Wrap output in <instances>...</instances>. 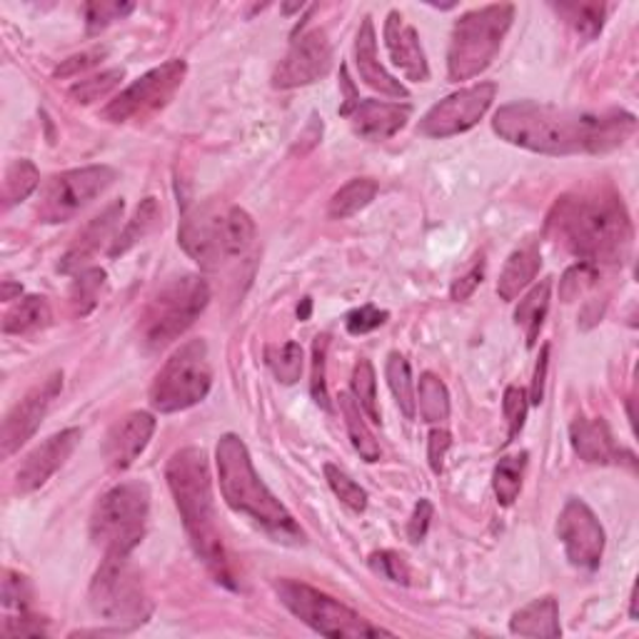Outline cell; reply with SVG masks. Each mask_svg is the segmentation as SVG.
<instances>
[{
    "mask_svg": "<svg viewBox=\"0 0 639 639\" xmlns=\"http://www.w3.org/2000/svg\"><path fill=\"white\" fill-rule=\"evenodd\" d=\"M492 130L510 146L540 155H600L635 136L637 117L627 111H565L519 100L494 113Z\"/></svg>",
    "mask_w": 639,
    "mask_h": 639,
    "instance_id": "1",
    "label": "cell"
},
{
    "mask_svg": "<svg viewBox=\"0 0 639 639\" xmlns=\"http://www.w3.org/2000/svg\"><path fill=\"white\" fill-rule=\"evenodd\" d=\"M548 233L582 263H622L632 246V223L622 198L610 188L565 196L548 217Z\"/></svg>",
    "mask_w": 639,
    "mask_h": 639,
    "instance_id": "2",
    "label": "cell"
},
{
    "mask_svg": "<svg viewBox=\"0 0 639 639\" xmlns=\"http://www.w3.org/2000/svg\"><path fill=\"white\" fill-rule=\"evenodd\" d=\"M165 479L180 510L192 550L203 560V565L217 582L230 587V590H238V575H235L230 552L225 548L221 527H217L208 455L200 448L178 450L167 460Z\"/></svg>",
    "mask_w": 639,
    "mask_h": 639,
    "instance_id": "3",
    "label": "cell"
},
{
    "mask_svg": "<svg viewBox=\"0 0 639 639\" xmlns=\"http://www.w3.org/2000/svg\"><path fill=\"white\" fill-rule=\"evenodd\" d=\"M217 483L228 508L248 515L277 542L300 544L305 540L300 525L292 519L288 508L275 498L263 479H260L246 442L238 435H223L215 448Z\"/></svg>",
    "mask_w": 639,
    "mask_h": 639,
    "instance_id": "4",
    "label": "cell"
},
{
    "mask_svg": "<svg viewBox=\"0 0 639 639\" xmlns=\"http://www.w3.org/2000/svg\"><path fill=\"white\" fill-rule=\"evenodd\" d=\"M255 240V223L238 205H196L185 210L178 242L200 267L217 271L246 255Z\"/></svg>",
    "mask_w": 639,
    "mask_h": 639,
    "instance_id": "5",
    "label": "cell"
},
{
    "mask_svg": "<svg viewBox=\"0 0 639 639\" xmlns=\"http://www.w3.org/2000/svg\"><path fill=\"white\" fill-rule=\"evenodd\" d=\"M515 21V5L494 3L475 8L452 28L448 50V75L450 80H469L490 68L498 58L502 40Z\"/></svg>",
    "mask_w": 639,
    "mask_h": 639,
    "instance_id": "6",
    "label": "cell"
},
{
    "mask_svg": "<svg viewBox=\"0 0 639 639\" xmlns=\"http://www.w3.org/2000/svg\"><path fill=\"white\" fill-rule=\"evenodd\" d=\"M88 600L92 615L121 632L146 625L153 612L130 554H105L90 582Z\"/></svg>",
    "mask_w": 639,
    "mask_h": 639,
    "instance_id": "7",
    "label": "cell"
},
{
    "mask_svg": "<svg viewBox=\"0 0 639 639\" xmlns=\"http://www.w3.org/2000/svg\"><path fill=\"white\" fill-rule=\"evenodd\" d=\"M150 487L121 483L98 500L90 517V537L103 554H130L146 537Z\"/></svg>",
    "mask_w": 639,
    "mask_h": 639,
    "instance_id": "8",
    "label": "cell"
},
{
    "mask_svg": "<svg viewBox=\"0 0 639 639\" xmlns=\"http://www.w3.org/2000/svg\"><path fill=\"white\" fill-rule=\"evenodd\" d=\"M210 302V288L200 275L173 277L155 292L140 317V338L148 350H163L175 342Z\"/></svg>",
    "mask_w": 639,
    "mask_h": 639,
    "instance_id": "9",
    "label": "cell"
},
{
    "mask_svg": "<svg viewBox=\"0 0 639 639\" xmlns=\"http://www.w3.org/2000/svg\"><path fill=\"white\" fill-rule=\"evenodd\" d=\"M275 592L280 602L296 615L302 625L315 629L325 637H390L392 632L383 627L369 625L355 610L342 604L335 597L325 594L296 579H277Z\"/></svg>",
    "mask_w": 639,
    "mask_h": 639,
    "instance_id": "10",
    "label": "cell"
},
{
    "mask_svg": "<svg viewBox=\"0 0 639 639\" xmlns=\"http://www.w3.org/2000/svg\"><path fill=\"white\" fill-rule=\"evenodd\" d=\"M213 385L205 340H188L165 360L153 385H150V405L158 412H180L203 402Z\"/></svg>",
    "mask_w": 639,
    "mask_h": 639,
    "instance_id": "11",
    "label": "cell"
},
{
    "mask_svg": "<svg viewBox=\"0 0 639 639\" xmlns=\"http://www.w3.org/2000/svg\"><path fill=\"white\" fill-rule=\"evenodd\" d=\"M117 180V171L111 165H88L75 171L58 173L40 190L38 221L40 223H65L88 208L92 200L103 196Z\"/></svg>",
    "mask_w": 639,
    "mask_h": 639,
    "instance_id": "12",
    "label": "cell"
},
{
    "mask_svg": "<svg viewBox=\"0 0 639 639\" xmlns=\"http://www.w3.org/2000/svg\"><path fill=\"white\" fill-rule=\"evenodd\" d=\"M188 65L185 61H167L160 68L148 71L146 75L125 88L121 96L113 98L103 108V121L108 123H130V121H146L155 115L160 108L171 103V98L183 86Z\"/></svg>",
    "mask_w": 639,
    "mask_h": 639,
    "instance_id": "13",
    "label": "cell"
},
{
    "mask_svg": "<svg viewBox=\"0 0 639 639\" xmlns=\"http://www.w3.org/2000/svg\"><path fill=\"white\" fill-rule=\"evenodd\" d=\"M494 96H498V86L494 83H477V86L452 92V96L435 103L423 115L417 133L425 138L460 136V133L475 128L483 121L485 113L490 111Z\"/></svg>",
    "mask_w": 639,
    "mask_h": 639,
    "instance_id": "14",
    "label": "cell"
},
{
    "mask_svg": "<svg viewBox=\"0 0 639 639\" xmlns=\"http://www.w3.org/2000/svg\"><path fill=\"white\" fill-rule=\"evenodd\" d=\"M557 537L572 565L590 572L600 567L607 537L585 500L572 498L565 502L557 519Z\"/></svg>",
    "mask_w": 639,
    "mask_h": 639,
    "instance_id": "15",
    "label": "cell"
},
{
    "mask_svg": "<svg viewBox=\"0 0 639 639\" xmlns=\"http://www.w3.org/2000/svg\"><path fill=\"white\" fill-rule=\"evenodd\" d=\"M63 390V373H53L40 385H36L25 398L8 412L0 427V455L8 460L30 440L48 415L58 394Z\"/></svg>",
    "mask_w": 639,
    "mask_h": 639,
    "instance_id": "16",
    "label": "cell"
},
{
    "mask_svg": "<svg viewBox=\"0 0 639 639\" xmlns=\"http://www.w3.org/2000/svg\"><path fill=\"white\" fill-rule=\"evenodd\" d=\"M333 46L323 30H305L292 40V46L280 65L275 68L273 86L280 90L310 86L330 73Z\"/></svg>",
    "mask_w": 639,
    "mask_h": 639,
    "instance_id": "17",
    "label": "cell"
},
{
    "mask_svg": "<svg viewBox=\"0 0 639 639\" xmlns=\"http://www.w3.org/2000/svg\"><path fill=\"white\" fill-rule=\"evenodd\" d=\"M78 442H80L78 427H68V430L50 435L43 444H38V448L28 452L25 460L21 462L18 473H15V490H18L21 494H30L40 490V487H43L48 479L65 465V460L73 455L75 448H78Z\"/></svg>",
    "mask_w": 639,
    "mask_h": 639,
    "instance_id": "18",
    "label": "cell"
},
{
    "mask_svg": "<svg viewBox=\"0 0 639 639\" xmlns=\"http://www.w3.org/2000/svg\"><path fill=\"white\" fill-rule=\"evenodd\" d=\"M155 417L150 412H128L111 427L103 442V458L113 469H128L153 440Z\"/></svg>",
    "mask_w": 639,
    "mask_h": 639,
    "instance_id": "19",
    "label": "cell"
},
{
    "mask_svg": "<svg viewBox=\"0 0 639 639\" xmlns=\"http://www.w3.org/2000/svg\"><path fill=\"white\" fill-rule=\"evenodd\" d=\"M352 125V130L365 140H388L410 121L412 108L408 103H380V100H352L340 108Z\"/></svg>",
    "mask_w": 639,
    "mask_h": 639,
    "instance_id": "20",
    "label": "cell"
},
{
    "mask_svg": "<svg viewBox=\"0 0 639 639\" xmlns=\"http://www.w3.org/2000/svg\"><path fill=\"white\" fill-rule=\"evenodd\" d=\"M385 46H388L392 63L405 73L408 80H430V68H427V58L423 46H419L417 30L412 28L400 11H390L388 21H385Z\"/></svg>",
    "mask_w": 639,
    "mask_h": 639,
    "instance_id": "21",
    "label": "cell"
},
{
    "mask_svg": "<svg viewBox=\"0 0 639 639\" xmlns=\"http://www.w3.org/2000/svg\"><path fill=\"white\" fill-rule=\"evenodd\" d=\"M123 200H115V203L108 205L103 213L98 217H92V221L83 228L78 235H75L73 246L65 252L63 260H61V271L63 273H73V271H80L83 265L88 263V260L96 255V252L103 248V242H108L113 238V233L117 230V225H121V217H123Z\"/></svg>",
    "mask_w": 639,
    "mask_h": 639,
    "instance_id": "22",
    "label": "cell"
},
{
    "mask_svg": "<svg viewBox=\"0 0 639 639\" xmlns=\"http://www.w3.org/2000/svg\"><path fill=\"white\" fill-rule=\"evenodd\" d=\"M355 65L360 78H363L369 88L383 92V96L390 98H408L410 92L402 86L398 78L385 71V65L377 58V36H375V25L369 15H365L363 23H360L358 38H355Z\"/></svg>",
    "mask_w": 639,
    "mask_h": 639,
    "instance_id": "23",
    "label": "cell"
},
{
    "mask_svg": "<svg viewBox=\"0 0 639 639\" xmlns=\"http://www.w3.org/2000/svg\"><path fill=\"white\" fill-rule=\"evenodd\" d=\"M569 442L579 460L590 462V465H615L622 458V450L615 444V437H612L602 417H577L569 427Z\"/></svg>",
    "mask_w": 639,
    "mask_h": 639,
    "instance_id": "24",
    "label": "cell"
},
{
    "mask_svg": "<svg viewBox=\"0 0 639 639\" xmlns=\"http://www.w3.org/2000/svg\"><path fill=\"white\" fill-rule=\"evenodd\" d=\"M542 267V252L535 240H527L525 246H519L504 263L500 280H498V296L502 300L512 302L519 298V292L529 288V283L535 280L537 273Z\"/></svg>",
    "mask_w": 639,
    "mask_h": 639,
    "instance_id": "25",
    "label": "cell"
},
{
    "mask_svg": "<svg viewBox=\"0 0 639 639\" xmlns=\"http://www.w3.org/2000/svg\"><path fill=\"white\" fill-rule=\"evenodd\" d=\"M510 632L517 637H548L562 635L560 604L554 597H537L525 607H519L510 619Z\"/></svg>",
    "mask_w": 639,
    "mask_h": 639,
    "instance_id": "26",
    "label": "cell"
},
{
    "mask_svg": "<svg viewBox=\"0 0 639 639\" xmlns=\"http://www.w3.org/2000/svg\"><path fill=\"white\" fill-rule=\"evenodd\" d=\"M550 292H552V280L537 283L527 296L519 300L515 310V323L525 330V342L527 348H535L537 338H540V330L544 325V317H548L550 310Z\"/></svg>",
    "mask_w": 639,
    "mask_h": 639,
    "instance_id": "27",
    "label": "cell"
},
{
    "mask_svg": "<svg viewBox=\"0 0 639 639\" xmlns=\"http://www.w3.org/2000/svg\"><path fill=\"white\" fill-rule=\"evenodd\" d=\"M53 313H50V302L43 296H28L18 305L8 310L3 320L5 335H30L43 330L50 325Z\"/></svg>",
    "mask_w": 639,
    "mask_h": 639,
    "instance_id": "28",
    "label": "cell"
},
{
    "mask_svg": "<svg viewBox=\"0 0 639 639\" xmlns=\"http://www.w3.org/2000/svg\"><path fill=\"white\" fill-rule=\"evenodd\" d=\"M340 410H342V417H344V425H348V435H350V442L352 448L360 458L365 462H377L383 458V450L380 444H377L375 435L369 433V427L365 423V412L360 410V405L355 402V398L348 392L340 394Z\"/></svg>",
    "mask_w": 639,
    "mask_h": 639,
    "instance_id": "29",
    "label": "cell"
},
{
    "mask_svg": "<svg viewBox=\"0 0 639 639\" xmlns=\"http://www.w3.org/2000/svg\"><path fill=\"white\" fill-rule=\"evenodd\" d=\"M377 196V183L373 178H355L335 192L330 205H327V215L333 221H348V217L358 215L360 210H365L373 203Z\"/></svg>",
    "mask_w": 639,
    "mask_h": 639,
    "instance_id": "30",
    "label": "cell"
},
{
    "mask_svg": "<svg viewBox=\"0 0 639 639\" xmlns=\"http://www.w3.org/2000/svg\"><path fill=\"white\" fill-rule=\"evenodd\" d=\"M160 221V205L155 198H146L140 200V205L136 208V215L130 217L128 225H125L123 233L117 235L113 240V248H111V255L117 258L123 255V252H128L133 246H138L140 240H146L150 233Z\"/></svg>",
    "mask_w": 639,
    "mask_h": 639,
    "instance_id": "31",
    "label": "cell"
},
{
    "mask_svg": "<svg viewBox=\"0 0 639 639\" xmlns=\"http://www.w3.org/2000/svg\"><path fill=\"white\" fill-rule=\"evenodd\" d=\"M417 408L425 423L442 425L450 417V392L433 373H425L417 385Z\"/></svg>",
    "mask_w": 639,
    "mask_h": 639,
    "instance_id": "32",
    "label": "cell"
},
{
    "mask_svg": "<svg viewBox=\"0 0 639 639\" xmlns=\"http://www.w3.org/2000/svg\"><path fill=\"white\" fill-rule=\"evenodd\" d=\"M38 185H40V173L30 160H15V163L8 165L5 178H3V190H0L3 210H11L13 205L23 203V200L28 198Z\"/></svg>",
    "mask_w": 639,
    "mask_h": 639,
    "instance_id": "33",
    "label": "cell"
},
{
    "mask_svg": "<svg viewBox=\"0 0 639 639\" xmlns=\"http://www.w3.org/2000/svg\"><path fill=\"white\" fill-rule=\"evenodd\" d=\"M385 375H388V385L394 394V402L402 410V415L408 419L415 417L417 412V398H415V385H412L410 363L400 352H390L388 365H385Z\"/></svg>",
    "mask_w": 639,
    "mask_h": 639,
    "instance_id": "34",
    "label": "cell"
},
{
    "mask_svg": "<svg viewBox=\"0 0 639 639\" xmlns=\"http://www.w3.org/2000/svg\"><path fill=\"white\" fill-rule=\"evenodd\" d=\"M525 465H527V452L523 455L502 458L498 465H494L492 473V490L494 498L500 504L510 508L519 498V490H523V477H525Z\"/></svg>",
    "mask_w": 639,
    "mask_h": 639,
    "instance_id": "35",
    "label": "cell"
},
{
    "mask_svg": "<svg viewBox=\"0 0 639 639\" xmlns=\"http://www.w3.org/2000/svg\"><path fill=\"white\" fill-rule=\"evenodd\" d=\"M352 398L365 412L369 423L380 425V402H377V380H375V367L369 360H358L355 369H352Z\"/></svg>",
    "mask_w": 639,
    "mask_h": 639,
    "instance_id": "36",
    "label": "cell"
},
{
    "mask_svg": "<svg viewBox=\"0 0 639 639\" xmlns=\"http://www.w3.org/2000/svg\"><path fill=\"white\" fill-rule=\"evenodd\" d=\"M562 18H565L579 36L592 40L602 33L604 15H607V5L602 3H560L554 5Z\"/></svg>",
    "mask_w": 639,
    "mask_h": 639,
    "instance_id": "37",
    "label": "cell"
},
{
    "mask_svg": "<svg viewBox=\"0 0 639 639\" xmlns=\"http://www.w3.org/2000/svg\"><path fill=\"white\" fill-rule=\"evenodd\" d=\"M265 363L283 385H296L302 373V348L292 340L280 344V348L271 344L265 350Z\"/></svg>",
    "mask_w": 639,
    "mask_h": 639,
    "instance_id": "38",
    "label": "cell"
},
{
    "mask_svg": "<svg viewBox=\"0 0 639 639\" xmlns=\"http://www.w3.org/2000/svg\"><path fill=\"white\" fill-rule=\"evenodd\" d=\"M323 473H325L327 485H330V490L335 492V498H338L344 508L358 512V515L367 510V492L355 483V479L344 473V469H340L338 465H325Z\"/></svg>",
    "mask_w": 639,
    "mask_h": 639,
    "instance_id": "39",
    "label": "cell"
},
{
    "mask_svg": "<svg viewBox=\"0 0 639 639\" xmlns=\"http://www.w3.org/2000/svg\"><path fill=\"white\" fill-rule=\"evenodd\" d=\"M103 288H105V271H100V267H90V271H83L78 277H75L73 290H71L75 313L88 315L90 310L98 305L100 290Z\"/></svg>",
    "mask_w": 639,
    "mask_h": 639,
    "instance_id": "40",
    "label": "cell"
},
{
    "mask_svg": "<svg viewBox=\"0 0 639 639\" xmlns=\"http://www.w3.org/2000/svg\"><path fill=\"white\" fill-rule=\"evenodd\" d=\"M123 78H125L123 68H113L100 75H92V78L88 80L75 83V86L71 88V98L75 100V103H83V105L96 103V100L111 96V92L121 86Z\"/></svg>",
    "mask_w": 639,
    "mask_h": 639,
    "instance_id": "41",
    "label": "cell"
},
{
    "mask_svg": "<svg viewBox=\"0 0 639 639\" xmlns=\"http://www.w3.org/2000/svg\"><path fill=\"white\" fill-rule=\"evenodd\" d=\"M597 277H600V267L592 265V263H582V260H579L577 265L567 267V273L562 275L560 300H565V302L579 300L587 290L594 288Z\"/></svg>",
    "mask_w": 639,
    "mask_h": 639,
    "instance_id": "42",
    "label": "cell"
},
{
    "mask_svg": "<svg viewBox=\"0 0 639 639\" xmlns=\"http://www.w3.org/2000/svg\"><path fill=\"white\" fill-rule=\"evenodd\" d=\"M327 348H330V338L327 335H317L313 342V375H310V392L313 400L323 410H330V394H327Z\"/></svg>",
    "mask_w": 639,
    "mask_h": 639,
    "instance_id": "43",
    "label": "cell"
},
{
    "mask_svg": "<svg viewBox=\"0 0 639 639\" xmlns=\"http://www.w3.org/2000/svg\"><path fill=\"white\" fill-rule=\"evenodd\" d=\"M369 569H373L375 575H380V577L390 579V582H398V585H410V579H412L408 560L402 557L400 552H392V550L369 554Z\"/></svg>",
    "mask_w": 639,
    "mask_h": 639,
    "instance_id": "44",
    "label": "cell"
},
{
    "mask_svg": "<svg viewBox=\"0 0 639 639\" xmlns=\"http://www.w3.org/2000/svg\"><path fill=\"white\" fill-rule=\"evenodd\" d=\"M527 408H529V400H527V392L523 388L504 390L502 410H504V419H508V427H510L508 442H512L519 433H523L525 419H527Z\"/></svg>",
    "mask_w": 639,
    "mask_h": 639,
    "instance_id": "45",
    "label": "cell"
},
{
    "mask_svg": "<svg viewBox=\"0 0 639 639\" xmlns=\"http://www.w3.org/2000/svg\"><path fill=\"white\" fill-rule=\"evenodd\" d=\"M133 3H108V0H100V3H88L86 5V23H88V33L103 30L108 25L115 21H123L125 15L133 13Z\"/></svg>",
    "mask_w": 639,
    "mask_h": 639,
    "instance_id": "46",
    "label": "cell"
},
{
    "mask_svg": "<svg viewBox=\"0 0 639 639\" xmlns=\"http://www.w3.org/2000/svg\"><path fill=\"white\" fill-rule=\"evenodd\" d=\"M3 607L11 612H30V587L28 579L18 572L5 569L3 575Z\"/></svg>",
    "mask_w": 639,
    "mask_h": 639,
    "instance_id": "47",
    "label": "cell"
},
{
    "mask_svg": "<svg viewBox=\"0 0 639 639\" xmlns=\"http://www.w3.org/2000/svg\"><path fill=\"white\" fill-rule=\"evenodd\" d=\"M105 55H108V48L98 46V48L83 50V53H78V55L65 58V61L55 68V78H75V75L96 68V65L103 61Z\"/></svg>",
    "mask_w": 639,
    "mask_h": 639,
    "instance_id": "48",
    "label": "cell"
},
{
    "mask_svg": "<svg viewBox=\"0 0 639 639\" xmlns=\"http://www.w3.org/2000/svg\"><path fill=\"white\" fill-rule=\"evenodd\" d=\"M385 323H388V313L377 310L375 305H363L344 317V327H348L350 335H367Z\"/></svg>",
    "mask_w": 639,
    "mask_h": 639,
    "instance_id": "49",
    "label": "cell"
},
{
    "mask_svg": "<svg viewBox=\"0 0 639 639\" xmlns=\"http://www.w3.org/2000/svg\"><path fill=\"white\" fill-rule=\"evenodd\" d=\"M433 519V502L430 500H419L412 510V517L408 523V537L410 542H423L427 535V527H430Z\"/></svg>",
    "mask_w": 639,
    "mask_h": 639,
    "instance_id": "50",
    "label": "cell"
},
{
    "mask_svg": "<svg viewBox=\"0 0 639 639\" xmlns=\"http://www.w3.org/2000/svg\"><path fill=\"white\" fill-rule=\"evenodd\" d=\"M452 448V437L448 430H433L430 442H427V460H430V467L435 475L442 473L444 458H448V450Z\"/></svg>",
    "mask_w": 639,
    "mask_h": 639,
    "instance_id": "51",
    "label": "cell"
},
{
    "mask_svg": "<svg viewBox=\"0 0 639 639\" xmlns=\"http://www.w3.org/2000/svg\"><path fill=\"white\" fill-rule=\"evenodd\" d=\"M483 277H485V265H483V263L475 265L473 271H469L467 275L458 277V280L452 283V290H450L452 300H455V302L467 300V298L473 296V292L479 288V283H483Z\"/></svg>",
    "mask_w": 639,
    "mask_h": 639,
    "instance_id": "52",
    "label": "cell"
},
{
    "mask_svg": "<svg viewBox=\"0 0 639 639\" xmlns=\"http://www.w3.org/2000/svg\"><path fill=\"white\" fill-rule=\"evenodd\" d=\"M548 365H550V344H542L540 350V363L535 367V377H532V388H529V402L532 405H540L544 398V377H548Z\"/></svg>",
    "mask_w": 639,
    "mask_h": 639,
    "instance_id": "53",
    "label": "cell"
},
{
    "mask_svg": "<svg viewBox=\"0 0 639 639\" xmlns=\"http://www.w3.org/2000/svg\"><path fill=\"white\" fill-rule=\"evenodd\" d=\"M21 292H23L21 285H13L11 280L3 283V300H13V296L21 298Z\"/></svg>",
    "mask_w": 639,
    "mask_h": 639,
    "instance_id": "54",
    "label": "cell"
},
{
    "mask_svg": "<svg viewBox=\"0 0 639 639\" xmlns=\"http://www.w3.org/2000/svg\"><path fill=\"white\" fill-rule=\"evenodd\" d=\"M298 315H300V320H308V315H310V298L302 300V310H298Z\"/></svg>",
    "mask_w": 639,
    "mask_h": 639,
    "instance_id": "55",
    "label": "cell"
}]
</instances>
